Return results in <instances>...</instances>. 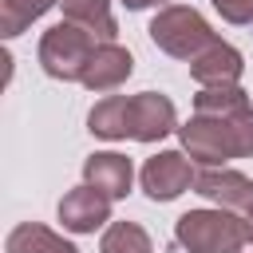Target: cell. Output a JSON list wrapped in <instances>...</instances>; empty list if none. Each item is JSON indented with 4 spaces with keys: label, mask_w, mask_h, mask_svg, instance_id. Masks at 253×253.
Wrapping results in <instances>:
<instances>
[{
    "label": "cell",
    "mask_w": 253,
    "mask_h": 253,
    "mask_svg": "<svg viewBox=\"0 0 253 253\" xmlns=\"http://www.w3.org/2000/svg\"><path fill=\"white\" fill-rule=\"evenodd\" d=\"M190 162L225 166L229 158H253V107L241 115H190L178 126Z\"/></svg>",
    "instance_id": "cell-1"
},
{
    "label": "cell",
    "mask_w": 253,
    "mask_h": 253,
    "mask_svg": "<svg viewBox=\"0 0 253 253\" xmlns=\"http://www.w3.org/2000/svg\"><path fill=\"white\" fill-rule=\"evenodd\" d=\"M174 241L190 253H241L249 229L229 210H186L174 221Z\"/></svg>",
    "instance_id": "cell-2"
},
{
    "label": "cell",
    "mask_w": 253,
    "mask_h": 253,
    "mask_svg": "<svg viewBox=\"0 0 253 253\" xmlns=\"http://www.w3.org/2000/svg\"><path fill=\"white\" fill-rule=\"evenodd\" d=\"M146 32H150V40H154L158 51H166V55H174V59H186V63H194L206 47L217 43V36H213V28L206 24V16H202L198 8H186V4H166V8H158Z\"/></svg>",
    "instance_id": "cell-3"
},
{
    "label": "cell",
    "mask_w": 253,
    "mask_h": 253,
    "mask_svg": "<svg viewBox=\"0 0 253 253\" xmlns=\"http://www.w3.org/2000/svg\"><path fill=\"white\" fill-rule=\"evenodd\" d=\"M99 43H103V40H99L95 32L59 20V24H51V28L43 32V40H40V67H43L51 79L79 83V79H83V67H87V59L95 55Z\"/></svg>",
    "instance_id": "cell-4"
},
{
    "label": "cell",
    "mask_w": 253,
    "mask_h": 253,
    "mask_svg": "<svg viewBox=\"0 0 253 253\" xmlns=\"http://www.w3.org/2000/svg\"><path fill=\"white\" fill-rule=\"evenodd\" d=\"M138 178H142V194L150 202H174V198H182L194 186L198 170H194L186 150H158L154 158L142 162Z\"/></svg>",
    "instance_id": "cell-5"
},
{
    "label": "cell",
    "mask_w": 253,
    "mask_h": 253,
    "mask_svg": "<svg viewBox=\"0 0 253 253\" xmlns=\"http://www.w3.org/2000/svg\"><path fill=\"white\" fill-rule=\"evenodd\" d=\"M170 130H178V111L166 95L142 91L126 99V138L134 142H158Z\"/></svg>",
    "instance_id": "cell-6"
},
{
    "label": "cell",
    "mask_w": 253,
    "mask_h": 253,
    "mask_svg": "<svg viewBox=\"0 0 253 253\" xmlns=\"http://www.w3.org/2000/svg\"><path fill=\"white\" fill-rule=\"evenodd\" d=\"M194 194H202L206 202H213L217 210H229V213L253 206V182L229 166H202L194 178Z\"/></svg>",
    "instance_id": "cell-7"
},
{
    "label": "cell",
    "mask_w": 253,
    "mask_h": 253,
    "mask_svg": "<svg viewBox=\"0 0 253 253\" xmlns=\"http://www.w3.org/2000/svg\"><path fill=\"white\" fill-rule=\"evenodd\" d=\"M55 213H59L63 229H71V233H95L103 221H111V198L83 182V186H75V190H67L59 198Z\"/></svg>",
    "instance_id": "cell-8"
},
{
    "label": "cell",
    "mask_w": 253,
    "mask_h": 253,
    "mask_svg": "<svg viewBox=\"0 0 253 253\" xmlns=\"http://www.w3.org/2000/svg\"><path fill=\"white\" fill-rule=\"evenodd\" d=\"M83 182L95 186L99 194H107L111 202L115 198H126L130 194V182H134V166L126 154L119 150H95L83 158Z\"/></svg>",
    "instance_id": "cell-9"
},
{
    "label": "cell",
    "mask_w": 253,
    "mask_h": 253,
    "mask_svg": "<svg viewBox=\"0 0 253 253\" xmlns=\"http://www.w3.org/2000/svg\"><path fill=\"white\" fill-rule=\"evenodd\" d=\"M130 71H134V55L126 51V47H119V43H99L95 47V55L87 59V67H83V87L87 91H115V87H123L126 79H130Z\"/></svg>",
    "instance_id": "cell-10"
},
{
    "label": "cell",
    "mask_w": 253,
    "mask_h": 253,
    "mask_svg": "<svg viewBox=\"0 0 253 253\" xmlns=\"http://www.w3.org/2000/svg\"><path fill=\"white\" fill-rule=\"evenodd\" d=\"M241 71H245V59H241V51H237L233 43H225V40H217L213 47H206V51L190 63V75H194L198 87H233V83L241 79Z\"/></svg>",
    "instance_id": "cell-11"
},
{
    "label": "cell",
    "mask_w": 253,
    "mask_h": 253,
    "mask_svg": "<svg viewBox=\"0 0 253 253\" xmlns=\"http://www.w3.org/2000/svg\"><path fill=\"white\" fill-rule=\"evenodd\" d=\"M59 8H63L67 24H79V28L95 32L103 43H115L119 24L111 16V0H59Z\"/></svg>",
    "instance_id": "cell-12"
},
{
    "label": "cell",
    "mask_w": 253,
    "mask_h": 253,
    "mask_svg": "<svg viewBox=\"0 0 253 253\" xmlns=\"http://www.w3.org/2000/svg\"><path fill=\"white\" fill-rule=\"evenodd\" d=\"M4 253H79L67 237H59L55 229L40 225V221H20L8 241H4Z\"/></svg>",
    "instance_id": "cell-13"
},
{
    "label": "cell",
    "mask_w": 253,
    "mask_h": 253,
    "mask_svg": "<svg viewBox=\"0 0 253 253\" xmlns=\"http://www.w3.org/2000/svg\"><path fill=\"white\" fill-rule=\"evenodd\" d=\"M126 99L130 95H107L91 107L87 115V130L95 138H107V142H119L126 138Z\"/></svg>",
    "instance_id": "cell-14"
},
{
    "label": "cell",
    "mask_w": 253,
    "mask_h": 253,
    "mask_svg": "<svg viewBox=\"0 0 253 253\" xmlns=\"http://www.w3.org/2000/svg\"><path fill=\"white\" fill-rule=\"evenodd\" d=\"M253 103H249L241 83H233V87H202L194 95V115H241Z\"/></svg>",
    "instance_id": "cell-15"
},
{
    "label": "cell",
    "mask_w": 253,
    "mask_h": 253,
    "mask_svg": "<svg viewBox=\"0 0 253 253\" xmlns=\"http://www.w3.org/2000/svg\"><path fill=\"white\" fill-rule=\"evenodd\" d=\"M99 253H154V245L138 221H111L99 241Z\"/></svg>",
    "instance_id": "cell-16"
},
{
    "label": "cell",
    "mask_w": 253,
    "mask_h": 253,
    "mask_svg": "<svg viewBox=\"0 0 253 253\" xmlns=\"http://www.w3.org/2000/svg\"><path fill=\"white\" fill-rule=\"evenodd\" d=\"M55 4L59 0H0V36L4 40H16L32 20H40Z\"/></svg>",
    "instance_id": "cell-17"
},
{
    "label": "cell",
    "mask_w": 253,
    "mask_h": 253,
    "mask_svg": "<svg viewBox=\"0 0 253 253\" xmlns=\"http://www.w3.org/2000/svg\"><path fill=\"white\" fill-rule=\"evenodd\" d=\"M213 8L221 12L225 24H253V0H213Z\"/></svg>",
    "instance_id": "cell-18"
},
{
    "label": "cell",
    "mask_w": 253,
    "mask_h": 253,
    "mask_svg": "<svg viewBox=\"0 0 253 253\" xmlns=\"http://www.w3.org/2000/svg\"><path fill=\"white\" fill-rule=\"evenodd\" d=\"M130 12H142V8H150V4H162V0H123Z\"/></svg>",
    "instance_id": "cell-19"
},
{
    "label": "cell",
    "mask_w": 253,
    "mask_h": 253,
    "mask_svg": "<svg viewBox=\"0 0 253 253\" xmlns=\"http://www.w3.org/2000/svg\"><path fill=\"white\" fill-rule=\"evenodd\" d=\"M245 229H249V241H253V206L245 210Z\"/></svg>",
    "instance_id": "cell-20"
}]
</instances>
